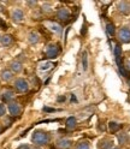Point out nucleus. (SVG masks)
<instances>
[{
	"label": "nucleus",
	"mask_w": 130,
	"mask_h": 149,
	"mask_svg": "<svg viewBox=\"0 0 130 149\" xmlns=\"http://www.w3.org/2000/svg\"><path fill=\"white\" fill-rule=\"evenodd\" d=\"M15 88L17 89V91H20V93H25L29 90V84H28V82L23 78H17L15 81Z\"/></svg>",
	"instance_id": "obj_3"
},
{
	"label": "nucleus",
	"mask_w": 130,
	"mask_h": 149,
	"mask_svg": "<svg viewBox=\"0 0 130 149\" xmlns=\"http://www.w3.org/2000/svg\"><path fill=\"white\" fill-rule=\"evenodd\" d=\"M60 53V48L57 43H50L46 48V55L50 59H54L55 57H58V54Z\"/></svg>",
	"instance_id": "obj_2"
},
{
	"label": "nucleus",
	"mask_w": 130,
	"mask_h": 149,
	"mask_svg": "<svg viewBox=\"0 0 130 149\" xmlns=\"http://www.w3.org/2000/svg\"><path fill=\"white\" fill-rule=\"evenodd\" d=\"M76 124H77V122H76L75 117L68 118V120H66V127L68 129H75L76 127Z\"/></svg>",
	"instance_id": "obj_17"
},
{
	"label": "nucleus",
	"mask_w": 130,
	"mask_h": 149,
	"mask_svg": "<svg viewBox=\"0 0 130 149\" xmlns=\"http://www.w3.org/2000/svg\"><path fill=\"white\" fill-rule=\"evenodd\" d=\"M0 132H1V129H0Z\"/></svg>",
	"instance_id": "obj_31"
},
{
	"label": "nucleus",
	"mask_w": 130,
	"mask_h": 149,
	"mask_svg": "<svg viewBox=\"0 0 130 149\" xmlns=\"http://www.w3.org/2000/svg\"><path fill=\"white\" fill-rule=\"evenodd\" d=\"M118 7V11L123 15H130V3L127 1H120L117 4Z\"/></svg>",
	"instance_id": "obj_7"
},
{
	"label": "nucleus",
	"mask_w": 130,
	"mask_h": 149,
	"mask_svg": "<svg viewBox=\"0 0 130 149\" xmlns=\"http://www.w3.org/2000/svg\"><path fill=\"white\" fill-rule=\"evenodd\" d=\"M53 66H54V64L47 61V63H41V64L39 65V69H40L41 71H48V70H52Z\"/></svg>",
	"instance_id": "obj_16"
},
{
	"label": "nucleus",
	"mask_w": 130,
	"mask_h": 149,
	"mask_svg": "<svg viewBox=\"0 0 130 149\" xmlns=\"http://www.w3.org/2000/svg\"><path fill=\"white\" fill-rule=\"evenodd\" d=\"M18 149H40V148H35V147H31V146H28V144H23Z\"/></svg>",
	"instance_id": "obj_25"
},
{
	"label": "nucleus",
	"mask_w": 130,
	"mask_h": 149,
	"mask_svg": "<svg viewBox=\"0 0 130 149\" xmlns=\"http://www.w3.org/2000/svg\"><path fill=\"white\" fill-rule=\"evenodd\" d=\"M118 39L123 43H129L130 42V29L128 28H122L118 31Z\"/></svg>",
	"instance_id": "obj_4"
},
{
	"label": "nucleus",
	"mask_w": 130,
	"mask_h": 149,
	"mask_svg": "<svg viewBox=\"0 0 130 149\" xmlns=\"http://www.w3.org/2000/svg\"><path fill=\"white\" fill-rule=\"evenodd\" d=\"M112 149H119V148H112Z\"/></svg>",
	"instance_id": "obj_30"
},
{
	"label": "nucleus",
	"mask_w": 130,
	"mask_h": 149,
	"mask_svg": "<svg viewBox=\"0 0 130 149\" xmlns=\"http://www.w3.org/2000/svg\"><path fill=\"white\" fill-rule=\"evenodd\" d=\"M12 77H13V74H12V72H11V71H8V70H4V71L1 72V78H3V81H5V82L11 81V79H12Z\"/></svg>",
	"instance_id": "obj_14"
},
{
	"label": "nucleus",
	"mask_w": 130,
	"mask_h": 149,
	"mask_svg": "<svg viewBox=\"0 0 130 149\" xmlns=\"http://www.w3.org/2000/svg\"><path fill=\"white\" fill-rule=\"evenodd\" d=\"M5 112H6V108L3 104H0V117H3L5 114Z\"/></svg>",
	"instance_id": "obj_26"
},
{
	"label": "nucleus",
	"mask_w": 130,
	"mask_h": 149,
	"mask_svg": "<svg viewBox=\"0 0 130 149\" xmlns=\"http://www.w3.org/2000/svg\"><path fill=\"white\" fill-rule=\"evenodd\" d=\"M76 149H90V147H89L88 142H81V143L77 144Z\"/></svg>",
	"instance_id": "obj_23"
},
{
	"label": "nucleus",
	"mask_w": 130,
	"mask_h": 149,
	"mask_svg": "<svg viewBox=\"0 0 130 149\" xmlns=\"http://www.w3.org/2000/svg\"><path fill=\"white\" fill-rule=\"evenodd\" d=\"M127 69H128V71H130V60L127 63Z\"/></svg>",
	"instance_id": "obj_28"
},
{
	"label": "nucleus",
	"mask_w": 130,
	"mask_h": 149,
	"mask_svg": "<svg viewBox=\"0 0 130 149\" xmlns=\"http://www.w3.org/2000/svg\"><path fill=\"white\" fill-rule=\"evenodd\" d=\"M108 129H110L111 132H117L118 130L120 129V125H119L118 123H116V122H111V123L108 124Z\"/></svg>",
	"instance_id": "obj_20"
},
{
	"label": "nucleus",
	"mask_w": 130,
	"mask_h": 149,
	"mask_svg": "<svg viewBox=\"0 0 130 149\" xmlns=\"http://www.w3.org/2000/svg\"><path fill=\"white\" fill-rule=\"evenodd\" d=\"M28 41H29L30 43H38L40 41V35L39 33H36V31H31L29 33V35H28Z\"/></svg>",
	"instance_id": "obj_9"
},
{
	"label": "nucleus",
	"mask_w": 130,
	"mask_h": 149,
	"mask_svg": "<svg viewBox=\"0 0 130 149\" xmlns=\"http://www.w3.org/2000/svg\"><path fill=\"white\" fill-rule=\"evenodd\" d=\"M31 141L35 143V144H39V146H42V144H46L48 142V135L41 131V130H38L35 131L31 136Z\"/></svg>",
	"instance_id": "obj_1"
},
{
	"label": "nucleus",
	"mask_w": 130,
	"mask_h": 149,
	"mask_svg": "<svg viewBox=\"0 0 130 149\" xmlns=\"http://www.w3.org/2000/svg\"><path fill=\"white\" fill-rule=\"evenodd\" d=\"M111 146H112V142L111 141H107V139H104V141H101L99 143V149H110Z\"/></svg>",
	"instance_id": "obj_18"
},
{
	"label": "nucleus",
	"mask_w": 130,
	"mask_h": 149,
	"mask_svg": "<svg viewBox=\"0 0 130 149\" xmlns=\"http://www.w3.org/2000/svg\"><path fill=\"white\" fill-rule=\"evenodd\" d=\"M118 139H119V142L120 143H127V141H128V136H127V134H123V135H119L118 136Z\"/></svg>",
	"instance_id": "obj_24"
},
{
	"label": "nucleus",
	"mask_w": 130,
	"mask_h": 149,
	"mask_svg": "<svg viewBox=\"0 0 130 149\" xmlns=\"http://www.w3.org/2000/svg\"><path fill=\"white\" fill-rule=\"evenodd\" d=\"M82 65H83V70H87L88 69V53L85 51L82 53Z\"/></svg>",
	"instance_id": "obj_19"
},
{
	"label": "nucleus",
	"mask_w": 130,
	"mask_h": 149,
	"mask_svg": "<svg viewBox=\"0 0 130 149\" xmlns=\"http://www.w3.org/2000/svg\"><path fill=\"white\" fill-rule=\"evenodd\" d=\"M57 16H58V18H59L60 21H69L71 13H70V11L68 10V8L62 7V8H59V10H58Z\"/></svg>",
	"instance_id": "obj_6"
},
{
	"label": "nucleus",
	"mask_w": 130,
	"mask_h": 149,
	"mask_svg": "<svg viewBox=\"0 0 130 149\" xmlns=\"http://www.w3.org/2000/svg\"><path fill=\"white\" fill-rule=\"evenodd\" d=\"M23 18H24V15L22 12V10H15L12 12V19L13 22H22L23 21Z\"/></svg>",
	"instance_id": "obj_10"
},
{
	"label": "nucleus",
	"mask_w": 130,
	"mask_h": 149,
	"mask_svg": "<svg viewBox=\"0 0 130 149\" xmlns=\"http://www.w3.org/2000/svg\"><path fill=\"white\" fill-rule=\"evenodd\" d=\"M46 26L48 28V29L55 34H62V26L58 24V23H55V22H46Z\"/></svg>",
	"instance_id": "obj_8"
},
{
	"label": "nucleus",
	"mask_w": 130,
	"mask_h": 149,
	"mask_svg": "<svg viewBox=\"0 0 130 149\" xmlns=\"http://www.w3.org/2000/svg\"><path fill=\"white\" fill-rule=\"evenodd\" d=\"M63 100H65V97H59L58 99V101H63Z\"/></svg>",
	"instance_id": "obj_29"
},
{
	"label": "nucleus",
	"mask_w": 130,
	"mask_h": 149,
	"mask_svg": "<svg viewBox=\"0 0 130 149\" xmlns=\"http://www.w3.org/2000/svg\"><path fill=\"white\" fill-rule=\"evenodd\" d=\"M42 11H43V12H47V13L52 12V10H51V7H50L48 5H45V6L42 7Z\"/></svg>",
	"instance_id": "obj_27"
},
{
	"label": "nucleus",
	"mask_w": 130,
	"mask_h": 149,
	"mask_svg": "<svg viewBox=\"0 0 130 149\" xmlns=\"http://www.w3.org/2000/svg\"><path fill=\"white\" fill-rule=\"evenodd\" d=\"M106 31L110 36H113L115 33H116V29H115V25L112 23H107L106 24Z\"/></svg>",
	"instance_id": "obj_21"
},
{
	"label": "nucleus",
	"mask_w": 130,
	"mask_h": 149,
	"mask_svg": "<svg viewBox=\"0 0 130 149\" xmlns=\"http://www.w3.org/2000/svg\"><path fill=\"white\" fill-rule=\"evenodd\" d=\"M115 57H116V59H120V58H122V48H120L119 45H116L115 46Z\"/></svg>",
	"instance_id": "obj_22"
},
{
	"label": "nucleus",
	"mask_w": 130,
	"mask_h": 149,
	"mask_svg": "<svg viewBox=\"0 0 130 149\" xmlns=\"http://www.w3.org/2000/svg\"><path fill=\"white\" fill-rule=\"evenodd\" d=\"M8 112L12 114V116H20L21 114V112H22V108L21 106L17 104V102H10L8 104Z\"/></svg>",
	"instance_id": "obj_5"
},
{
	"label": "nucleus",
	"mask_w": 130,
	"mask_h": 149,
	"mask_svg": "<svg viewBox=\"0 0 130 149\" xmlns=\"http://www.w3.org/2000/svg\"><path fill=\"white\" fill-rule=\"evenodd\" d=\"M0 39H1V37H0Z\"/></svg>",
	"instance_id": "obj_32"
},
{
	"label": "nucleus",
	"mask_w": 130,
	"mask_h": 149,
	"mask_svg": "<svg viewBox=\"0 0 130 149\" xmlns=\"http://www.w3.org/2000/svg\"><path fill=\"white\" fill-rule=\"evenodd\" d=\"M57 146L60 149H69L71 147V141L70 139H60V141L57 143Z\"/></svg>",
	"instance_id": "obj_11"
},
{
	"label": "nucleus",
	"mask_w": 130,
	"mask_h": 149,
	"mask_svg": "<svg viewBox=\"0 0 130 149\" xmlns=\"http://www.w3.org/2000/svg\"><path fill=\"white\" fill-rule=\"evenodd\" d=\"M10 66H11V70H12L13 72H16V73H18V72L22 71V64H21L20 61H12Z\"/></svg>",
	"instance_id": "obj_13"
},
{
	"label": "nucleus",
	"mask_w": 130,
	"mask_h": 149,
	"mask_svg": "<svg viewBox=\"0 0 130 149\" xmlns=\"http://www.w3.org/2000/svg\"><path fill=\"white\" fill-rule=\"evenodd\" d=\"M0 41H1V43H3V46H10L11 43H12V36L11 35H4L1 39H0Z\"/></svg>",
	"instance_id": "obj_15"
},
{
	"label": "nucleus",
	"mask_w": 130,
	"mask_h": 149,
	"mask_svg": "<svg viewBox=\"0 0 130 149\" xmlns=\"http://www.w3.org/2000/svg\"><path fill=\"white\" fill-rule=\"evenodd\" d=\"M15 97V93L12 91V90H5L4 93H3V99H4V101H11L12 99Z\"/></svg>",
	"instance_id": "obj_12"
}]
</instances>
